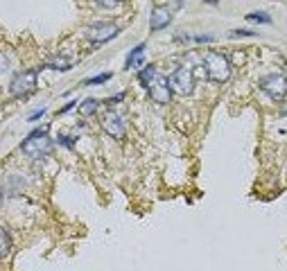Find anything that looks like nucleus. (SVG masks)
Listing matches in <instances>:
<instances>
[{
    "label": "nucleus",
    "mask_w": 287,
    "mask_h": 271,
    "mask_svg": "<svg viewBox=\"0 0 287 271\" xmlns=\"http://www.w3.org/2000/svg\"><path fill=\"white\" fill-rule=\"evenodd\" d=\"M120 34V27L115 23H95L86 30V38L91 43H106L111 38H115Z\"/></svg>",
    "instance_id": "0eeeda50"
},
{
    "label": "nucleus",
    "mask_w": 287,
    "mask_h": 271,
    "mask_svg": "<svg viewBox=\"0 0 287 271\" xmlns=\"http://www.w3.org/2000/svg\"><path fill=\"white\" fill-rule=\"evenodd\" d=\"M109 79H111V72H102V75H97V77H91V79H84V84L95 86V84H104V81H109Z\"/></svg>",
    "instance_id": "4468645a"
},
{
    "label": "nucleus",
    "mask_w": 287,
    "mask_h": 271,
    "mask_svg": "<svg viewBox=\"0 0 287 271\" xmlns=\"http://www.w3.org/2000/svg\"><path fill=\"white\" fill-rule=\"evenodd\" d=\"M247 21H251V23H271V16L267 12H251V14H247Z\"/></svg>",
    "instance_id": "ddd939ff"
},
{
    "label": "nucleus",
    "mask_w": 287,
    "mask_h": 271,
    "mask_svg": "<svg viewBox=\"0 0 287 271\" xmlns=\"http://www.w3.org/2000/svg\"><path fill=\"white\" fill-rule=\"evenodd\" d=\"M102 127H104V131L111 136V138H125V133H127V118H125L122 113H118V111H109V113L104 115V122H102Z\"/></svg>",
    "instance_id": "6e6552de"
},
{
    "label": "nucleus",
    "mask_w": 287,
    "mask_h": 271,
    "mask_svg": "<svg viewBox=\"0 0 287 271\" xmlns=\"http://www.w3.org/2000/svg\"><path fill=\"white\" fill-rule=\"evenodd\" d=\"M0 240H3V255H7L9 253V233H7V229L0 231Z\"/></svg>",
    "instance_id": "2eb2a0df"
},
{
    "label": "nucleus",
    "mask_w": 287,
    "mask_h": 271,
    "mask_svg": "<svg viewBox=\"0 0 287 271\" xmlns=\"http://www.w3.org/2000/svg\"><path fill=\"white\" fill-rule=\"evenodd\" d=\"M283 113L287 115V102H285V104H283Z\"/></svg>",
    "instance_id": "aec40b11"
},
{
    "label": "nucleus",
    "mask_w": 287,
    "mask_h": 271,
    "mask_svg": "<svg viewBox=\"0 0 287 271\" xmlns=\"http://www.w3.org/2000/svg\"><path fill=\"white\" fill-rule=\"evenodd\" d=\"M233 36H256V34L251 30H235L233 32Z\"/></svg>",
    "instance_id": "f3484780"
},
{
    "label": "nucleus",
    "mask_w": 287,
    "mask_h": 271,
    "mask_svg": "<svg viewBox=\"0 0 287 271\" xmlns=\"http://www.w3.org/2000/svg\"><path fill=\"white\" fill-rule=\"evenodd\" d=\"M172 23V12L168 7H154L152 9V18H149V27L152 32H158V30H165V27Z\"/></svg>",
    "instance_id": "1a4fd4ad"
},
{
    "label": "nucleus",
    "mask_w": 287,
    "mask_h": 271,
    "mask_svg": "<svg viewBox=\"0 0 287 271\" xmlns=\"http://www.w3.org/2000/svg\"><path fill=\"white\" fill-rule=\"evenodd\" d=\"M97 106H100V100H93V98L84 100V102H81V113H84V115H93L97 111Z\"/></svg>",
    "instance_id": "f8f14e48"
},
{
    "label": "nucleus",
    "mask_w": 287,
    "mask_h": 271,
    "mask_svg": "<svg viewBox=\"0 0 287 271\" xmlns=\"http://www.w3.org/2000/svg\"><path fill=\"white\" fill-rule=\"evenodd\" d=\"M138 79H140V84L147 88L149 98H152L154 102H158V104H168V102L172 100V88H170L168 77L158 75L154 64L145 66L143 70L138 72Z\"/></svg>",
    "instance_id": "f257e3e1"
},
{
    "label": "nucleus",
    "mask_w": 287,
    "mask_h": 271,
    "mask_svg": "<svg viewBox=\"0 0 287 271\" xmlns=\"http://www.w3.org/2000/svg\"><path fill=\"white\" fill-rule=\"evenodd\" d=\"M72 106H75V102H68V104H66V106H64V109H61V111H59V113H68V111H70V109H72Z\"/></svg>",
    "instance_id": "a211bd4d"
},
{
    "label": "nucleus",
    "mask_w": 287,
    "mask_h": 271,
    "mask_svg": "<svg viewBox=\"0 0 287 271\" xmlns=\"http://www.w3.org/2000/svg\"><path fill=\"white\" fill-rule=\"evenodd\" d=\"M21 152L25 154V156L34 158V161L46 158L48 154L52 152V138L48 136V127H38L36 131H32L27 136L21 143Z\"/></svg>",
    "instance_id": "f03ea898"
},
{
    "label": "nucleus",
    "mask_w": 287,
    "mask_h": 271,
    "mask_svg": "<svg viewBox=\"0 0 287 271\" xmlns=\"http://www.w3.org/2000/svg\"><path fill=\"white\" fill-rule=\"evenodd\" d=\"M260 88L265 91L271 100H285V95H287V75L285 72H271V75L262 77Z\"/></svg>",
    "instance_id": "423d86ee"
},
{
    "label": "nucleus",
    "mask_w": 287,
    "mask_h": 271,
    "mask_svg": "<svg viewBox=\"0 0 287 271\" xmlns=\"http://www.w3.org/2000/svg\"><path fill=\"white\" fill-rule=\"evenodd\" d=\"M46 66L55 68V70H68V68H72V61L64 55H55V57H50V59L46 61Z\"/></svg>",
    "instance_id": "9b49d317"
},
{
    "label": "nucleus",
    "mask_w": 287,
    "mask_h": 271,
    "mask_svg": "<svg viewBox=\"0 0 287 271\" xmlns=\"http://www.w3.org/2000/svg\"><path fill=\"white\" fill-rule=\"evenodd\" d=\"M143 52H145V43H140V46H136L134 50L129 52V57H127V61H125V68H134V66H140L143 64Z\"/></svg>",
    "instance_id": "9d476101"
},
{
    "label": "nucleus",
    "mask_w": 287,
    "mask_h": 271,
    "mask_svg": "<svg viewBox=\"0 0 287 271\" xmlns=\"http://www.w3.org/2000/svg\"><path fill=\"white\" fill-rule=\"evenodd\" d=\"M36 79L38 72L36 70H23L18 75H14L12 84H9V93L14 98H25V95H32L36 91Z\"/></svg>",
    "instance_id": "39448f33"
},
{
    "label": "nucleus",
    "mask_w": 287,
    "mask_h": 271,
    "mask_svg": "<svg viewBox=\"0 0 287 271\" xmlns=\"http://www.w3.org/2000/svg\"><path fill=\"white\" fill-rule=\"evenodd\" d=\"M170 81V88H172V93H179V95H192L194 91V75L190 70V66H177L172 70V75L168 77Z\"/></svg>",
    "instance_id": "20e7f679"
},
{
    "label": "nucleus",
    "mask_w": 287,
    "mask_h": 271,
    "mask_svg": "<svg viewBox=\"0 0 287 271\" xmlns=\"http://www.w3.org/2000/svg\"><path fill=\"white\" fill-rule=\"evenodd\" d=\"M43 113H46V109H41V111H36V113H34V115H30V120H38Z\"/></svg>",
    "instance_id": "6ab92c4d"
},
{
    "label": "nucleus",
    "mask_w": 287,
    "mask_h": 271,
    "mask_svg": "<svg viewBox=\"0 0 287 271\" xmlns=\"http://www.w3.org/2000/svg\"><path fill=\"white\" fill-rule=\"evenodd\" d=\"M59 143L64 145V147H72V143H75V138H70V136L61 133V136H59Z\"/></svg>",
    "instance_id": "dca6fc26"
},
{
    "label": "nucleus",
    "mask_w": 287,
    "mask_h": 271,
    "mask_svg": "<svg viewBox=\"0 0 287 271\" xmlns=\"http://www.w3.org/2000/svg\"><path fill=\"white\" fill-rule=\"evenodd\" d=\"M203 70H206L208 79L217 81V84H224L231 77V61L222 52H208L203 57Z\"/></svg>",
    "instance_id": "7ed1b4c3"
}]
</instances>
